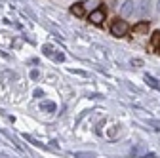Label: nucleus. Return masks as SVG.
Instances as JSON below:
<instances>
[{"label": "nucleus", "instance_id": "obj_14", "mask_svg": "<svg viewBox=\"0 0 160 158\" xmlns=\"http://www.w3.org/2000/svg\"><path fill=\"white\" fill-rule=\"evenodd\" d=\"M132 65H141V59H132Z\"/></svg>", "mask_w": 160, "mask_h": 158}, {"label": "nucleus", "instance_id": "obj_12", "mask_svg": "<svg viewBox=\"0 0 160 158\" xmlns=\"http://www.w3.org/2000/svg\"><path fill=\"white\" fill-rule=\"evenodd\" d=\"M42 50H44V53H46V55H52V46H48V44H46Z\"/></svg>", "mask_w": 160, "mask_h": 158}, {"label": "nucleus", "instance_id": "obj_16", "mask_svg": "<svg viewBox=\"0 0 160 158\" xmlns=\"http://www.w3.org/2000/svg\"><path fill=\"white\" fill-rule=\"evenodd\" d=\"M156 12L160 13V0H158V2H156Z\"/></svg>", "mask_w": 160, "mask_h": 158}, {"label": "nucleus", "instance_id": "obj_13", "mask_svg": "<svg viewBox=\"0 0 160 158\" xmlns=\"http://www.w3.org/2000/svg\"><path fill=\"white\" fill-rule=\"evenodd\" d=\"M34 97H42V90H34Z\"/></svg>", "mask_w": 160, "mask_h": 158}, {"label": "nucleus", "instance_id": "obj_17", "mask_svg": "<svg viewBox=\"0 0 160 158\" xmlns=\"http://www.w3.org/2000/svg\"><path fill=\"white\" fill-rule=\"evenodd\" d=\"M107 2H114V0H107Z\"/></svg>", "mask_w": 160, "mask_h": 158}, {"label": "nucleus", "instance_id": "obj_2", "mask_svg": "<svg viewBox=\"0 0 160 158\" xmlns=\"http://www.w3.org/2000/svg\"><path fill=\"white\" fill-rule=\"evenodd\" d=\"M90 21L95 23V25H101V23L105 21V10H101V8L92 10V12H90Z\"/></svg>", "mask_w": 160, "mask_h": 158}, {"label": "nucleus", "instance_id": "obj_18", "mask_svg": "<svg viewBox=\"0 0 160 158\" xmlns=\"http://www.w3.org/2000/svg\"><path fill=\"white\" fill-rule=\"evenodd\" d=\"M158 46H160V42H158Z\"/></svg>", "mask_w": 160, "mask_h": 158}, {"label": "nucleus", "instance_id": "obj_15", "mask_svg": "<svg viewBox=\"0 0 160 158\" xmlns=\"http://www.w3.org/2000/svg\"><path fill=\"white\" fill-rule=\"evenodd\" d=\"M31 76H32V78H38V71H36V69H34V71H32V72H31Z\"/></svg>", "mask_w": 160, "mask_h": 158}, {"label": "nucleus", "instance_id": "obj_5", "mask_svg": "<svg viewBox=\"0 0 160 158\" xmlns=\"http://www.w3.org/2000/svg\"><path fill=\"white\" fill-rule=\"evenodd\" d=\"M149 10H151V0H141V4H139V10H137L139 15H143V17H145V15L149 13Z\"/></svg>", "mask_w": 160, "mask_h": 158}, {"label": "nucleus", "instance_id": "obj_8", "mask_svg": "<svg viewBox=\"0 0 160 158\" xmlns=\"http://www.w3.org/2000/svg\"><path fill=\"white\" fill-rule=\"evenodd\" d=\"M42 111H46V112H53V111H55V103H42Z\"/></svg>", "mask_w": 160, "mask_h": 158}, {"label": "nucleus", "instance_id": "obj_10", "mask_svg": "<svg viewBox=\"0 0 160 158\" xmlns=\"http://www.w3.org/2000/svg\"><path fill=\"white\" fill-rule=\"evenodd\" d=\"M74 156L76 158H93L95 154L93 152H74Z\"/></svg>", "mask_w": 160, "mask_h": 158}, {"label": "nucleus", "instance_id": "obj_3", "mask_svg": "<svg viewBox=\"0 0 160 158\" xmlns=\"http://www.w3.org/2000/svg\"><path fill=\"white\" fill-rule=\"evenodd\" d=\"M133 10H135V4L132 2V0H126V2L120 6V17H122V19L130 17V15L133 13Z\"/></svg>", "mask_w": 160, "mask_h": 158}, {"label": "nucleus", "instance_id": "obj_7", "mask_svg": "<svg viewBox=\"0 0 160 158\" xmlns=\"http://www.w3.org/2000/svg\"><path fill=\"white\" fill-rule=\"evenodd\" d=\"M145 82H147V84H149L151 88H154V90H160V86H158V82L154 80V78H152V76H149V74L145 76Z\"/></svg>", "mask_w": 160, "mask_h": 158}, {"label": "nucleus", "instance_id": "obj_1", "mask_svg": "<svg viewBox=\"0 0 160 158\" xmlns=\"http://www.w3.org/2000/svg\"><path fill=\"white\" fill-rule=\"evenodd\" d=\"M128 23L126 21H120V19H116V21H112V25H111V32L114 34V36H124L126 32H128Z\"/></svg>", "mask_w": 160, "mask_h": 158}, {"label": "nucleus", "instance_id": "obj_9", "mask_svg": "<svg viewBox=\"0 0 160 158\" xmlns=\"http://www.w3.org/2000/svg\"><path fill=\"white\" fill-rule=\"evenodd\" d=\"M97 4H99V0H86V4H84V8H88V10H90V8L97 10V8H95Z\"/></svg>", "mask_w": 160, "mask_h": 158}, {"label": "nucleus", "instance_id": "obj_6", "mask_svg": "<svg viewBox=\"0 0 160 158\" xmlns=\"http://www.w3.org/2000/svg\"><path fill=\"white\" fill-rule=\"evenodd\" d=\"M147 31H149V23H147V21L135 25V29H133V32H135V34H141V32H147Z\"/></svg>", "mask_w": 160, "mask_h": 158}, {"label": "nucleus", "instance_id": "obj_11", "mask_svg": "<svg viewBox=\"0 0 160 158\" xmlns=\"http://www.w3.org/2000/svg\"><path fill=\"white\" fill-rule=\"evenodd\" d=\"M158 42H160V31L152 34V46H158Z\"/></svg>", "mask_w": 160, "mask_h": 158}, {"label": "nucleus", "instance_id": "obj_4", "mask_svg": "<svg viewBox=\"0 0 160 158\" xmlns=\"http://www.w3.org/2000/svg\"><path fill=\"white\" fill-rule=\"evenodd\" d=\"M84 10H86V8H84L82 2H76V4L71 6V13H74L76 17H82V15H84Z\"/></svg>", "mask_w": 160, "mask_h": 158}]
</instances>
